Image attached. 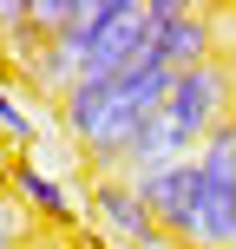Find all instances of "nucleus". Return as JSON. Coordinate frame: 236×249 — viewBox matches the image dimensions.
Returning <instances> with one entry per match:
<instances>
[{
	"label": "nucleus",
	"mask_w": 236,
	"mask_h": 249,
	"mask_svg": "<svg viewBox=\"0 0 236 249\" xmlns=\"http://www.w3.org/2000/svg\"><path fill=\"white\" fill-rule=\"evenodd\" d=\"M7 190H13V203H20L26 216H46V223H59V230H79V203L66 197V184L46 177L33 158H20V164L7 171Z\"/></svg>",
	"instance_id": "obj_8"
},
{
	"label": "nucleus",
	"mask_w": 236,
	"mask_h": 249,
	"mask_svg": "<svg viewBox=\"0 0 236 249\" xmlns=\"http://www.w3.org/2000/svg\"><path fill=\"white\" fill-rule=\"evenodd\" d=\"M0 131H7V138H20V144L33 138V118L20 112V99H13V86H7V79H0Z\"/></svg>",
	"instance_id": "obj_10"
},
{
	"label": "nucleus",
	"mask_w": 236,
	"mask_h": 249,
	"mask_svg": "<svg viewBox=\"0 0 236 249\" xmlns=\"http://www.w3.org/2000/svg\"><path fill=\"white\" fill-rule=\"evenodd\" d=\"M86 197H92V223L105 230L118 249H171L158 236V223H151V210H145V197H138V184L131 177H92L86 184Z\"/></svg>",
	"instance_id": "obj_7"
},
{
	"label": "nucleus",
	"mask_w": 236,
	"mask_h": 249,
	"mask_svg": "<svg viewBox=\"0 0 236 249\" xmlns=\"http://www.w3.org/2000/svg\"><path fill=\"white\" fill-rule=\"evenodd\" d=\"M171 66L158 59V53H138L131 66H118V72L92 79V86H73L59 105H53V118H59L66 144H79V158H86L92 177L118 171L125 151H131V138L145 131V118L158 112V99L171 92Z\"/></svg>",
	"instance_id": "obj_1"
},
{
	"label": "nucleus",
	"mask_w": 236,
	"mask_h": 249,
	"mask_svg": "<svg viewBox=\"0 0 236 249\" xmlns=\"http://www.w3.org/2000/svg\"><path fill=\"white\" fill-rule=\"evenodd\" d=\"M197 223L203 249H236V118L197 151Z\"/></svg>",
	"instance_id": "obj_4"
},
{
	"label": "nucleus",
	"mask_w": 236,
	"mask_h": 249,
	"mask_svg": "<svg viewBox=\"0 0 236 249\" xmlns=\"http://www.w3.org/2000/svg\"><path fill=\"white\" fill-rule=\"evenodd\" d=\"M151 53L171 72L217 59V13L210 7H184V0H151Z\"/></svg>",
	"instance_id": "obj_6"
},
{
	"label": "nucleus",
	"mask_w": 236,
	"mask_h": 249,
	"mask_svg": "<svg viewBox=\"0 0 236 249\" xmlns=\"http://www.w3.org/2000/svg\"><path fill=\"white\" fill-rule=\"evenodd\" d=\"M26 236H33V216L0 190V249H26Z\"/></svg>",
	"instance_id": "obj_9"
},
{
	"label": "nucleus",
	"mask_w": 236,
	"mask_h": 249,
	"mask_svg": "<svg viewBox=\"0 0 236 249\" xmlns=\"http://www.w3.org/2000/svg\"><path fill=\"white\" fill-rule=\"evenodd\" d=\"M145 46H151V0H99L86 26H73L66 39H46L39 46V59L20 72V86L46 92L59 105L73 86H92V79L131 66Z\"/></svg>",
	"instance_id": "obj_3"
},
{
	"label": "nucleus",
	"mask_w": 236,
	"mask_h": 249,
	"mask_svg": "<svg viewBox=\"0 0 236 249\" xmlns=\"http://www.w3.org/2000/svg\"><path fill=\"white\" fill-rule=\"evenodd\" d=\"M230 118H236V66H223V59L190 66V72L171 79V92L158 99V112L145 118V131L131 138V151H125V164L112 177H145V171L197 158L203 138L223 131Z\"/></svg>",
	"instance_id": "obj_2"
},
{
	"label": "nucleus",
	"mask_w": 236,
	"mask_h": 249,
	"mask_svg": "<svg viewBox=\"0 0 236 249\" xmlns=\"http://www.w3.org/2000/svg\"><path fill=\"white\" fill-rule=\"evenodd\" d=\"M131 184H138L151 223H158V236L171 243V249H203V223H197V158L164 164V171H145V177H131Z\"/></svg>",
	"instance_id": "obj_5"
}]
</instances>
